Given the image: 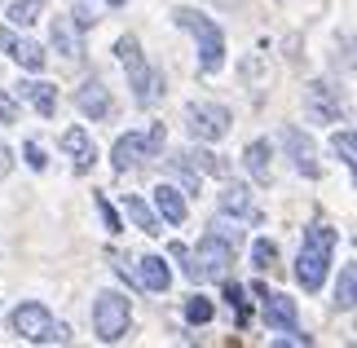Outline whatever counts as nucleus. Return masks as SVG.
I'll list each match as a JSON object with an SVG mask.
<instances>
[{"label": "nucleus", "instance_id": "obj_1", "mask_svg": "<svg viewBox=\"0 0 357 348\" xmlns=\"http://www.w3.org/2000/svg\"><path fill=\"white\" fill-rule=\"evenodd\" d=\"M331 256H335V229L331 225H309L305 229V243H300V256H296V282L305 291H318L326 282V269H331Z\"/></svg>", "mask_w": 357, "mask_h": 348}, {"label": "nucleus", "instance_id": "obj_2", "mask_svg": "<svg viewBox=\"0 0 357 348\" xmlns=\"http://www.w3.org/2000/svg\"><path fill=\"white\" fill-rule=\"evenodd\" d=\"M172 22L181 27V31L195 36V45H199V71L203 75H216V71H221V66H225V36H221V27H216L208 13L190 9V5L176 9Z\"/></svg>", "mask_w": 357, "mask_h": 348}, {"label": "nucleus", "instance_id": "obj_3", "mask_svg": "<svg viewBox=\"0 0 357 348\" xmlns=\"http://www.w3.org/2000/svg\"><path fill=\"white\" fill-rule=\"evenodd\" d=\"M115 53H119L123 71H128L132 102H137V106H155V102H159V93H163V75L146 62V53H142V45H137V36H123L119 45H115Z\"/></svg>", "mask_w": 357, "mask_h": 348}, {"label": "nucleus", "instance_id": "obj_4", "mask_svg": "<svg viewBox=\"0 0 357 348\" xmlns=\"http://www.w3.org/2000/svg\"><path fill=\"white\" fill-rule=\"evenodd\" d=\"M128 322H132V304L119 296V291H102L93 300V331H98L102 344H119L128 335Z\"/></svg>", "mask_w": 357, "mask_h": 348}, {"label": "nucleus", "instance_id": "obj_5", "mask_svg": "<svg viewBox=\"0 0 357 348\" xmlns=\"http://www.w3.org/2000/svg\"><path fill=\"white\" fill-rule=\"evenodd\" d=\"M190 260H195V282H225L229 264H234V247L221 243L216 234H203L199 252L190 256Z\"/></svg>", "mask_w": 357, "mask_h": 348}, {"label": "nucleus", "instance_id": "obj_6", "mask_svg": "<svg viewBox=\"0 0 357 348\" xmlns=\"http://www.w3.org/2000/svg\"><path fill=\"white\" fill-rule=\"evenodd\" d=\"M185 119H190V133H195V142H221V137L229 133V110L225 106H216V102H195L185 110Z\"/></svg>", "mask_w": 357, "mask_h": 348}, {"label": "nucleus", "instance_id": "obj_7", "mask_svg": "<svg viewBox=\"0 0 357 348\" xmlns=\"http://www.w3.org/2000/svg\"><path fill=\"white\" fill-rule=\"evenodd\" d=\"M256 296H260V317L273 326V331H300V313H296V300L291 296H282V291H265V287H256Z\"/></svg>", "mask_w": 357, "mask_h": 348}, {"label": "nucleus", "instance_id": "obj_8", "mask_svg": "<svg viewBox=\"0 0 357 348\" xmlns=\"http://www.w3.org/2000/svg\"><path fill=\"white\" fill-rule=\"evenodd\" d=\"M9 326H13V335L26 340V344H45V331L53 326V317H49L45 304H36V300H31V304H18V309H13Z\"/></svg>", "mask_w": 357, "mask_h": 348}, {"label": "nucleus", "instance_id": "obj_9", "mask_svg": "<svg viewBox=\"0 0 357 348\" xmlns=\"http://www.w3.org/2000/svg\"><path fill=\"white\" fill-rule=\"evenodd\" d=\"M305 110L313 123H335L340 119V93L326 84V80H313L305 89Z\"/></svg>", "mask_w": 357, "mask_h": 348}, {"label": "nucleus", "instance_id": "obj_10", "mask_svg": "<svg viewBox=\"0 0 357 348\" xmlns=\"http://www.w3.org/2000/svg\"><path fill=\"white\" fill-rule=\"evenodd\" d=\"M282 142H287V150H291V163H296V172H300V176H309V181H313V176L322 172V163H318V146H313L300 128H287V133H282Z\"/></svg>", "mask_w": 357, "mask_h": 348}, {"label": "nucleus", "instance_id": "obj_11", "mask_svg": "<svg viewBox=\"0 0 357 348\" xmlns=\"http://www.w3.org/2000/svg\"><path fill=\"white\" fill-rule=\"evenodd\" d=\"M75 106L84 119H106L111 115V93H106L102 80H84V84L75 89Z\"/></svg>", "mask_w": 357, "mask_h": 348}, {"label": "nucleus", "instance_id": "obj_12", "mask_svg": "<svg viewBox=\"0 0 357 348\" xmlns=\"http://www.w3.org/2000/svg\"><path fill=\"white\" fill-rule=\"evenodd\" d=\"M58 146H62V155H71L75 172H89V168H93V159H98V146H93V137L79 128V123L62 133V142H58Z\"/></svg>", "mask_w": 357, "mask_h": 348}, {"label": "nucleus", "instance_id": "obj_13", "mask_svg": "<svg viewBox=\"0 0 357 348\" xmlns=\"http://www.w3.org/2000/svg\"><path fill=\"white\" fill-rule=\"evenodd\" d=\"M150 159V146H146V137L142 133H123L115 150H111V163H115V172H128V168H142V163Z\"/></svg>", "mask_w": 357, "mask_h": 348}, {"label": "nucleus", "instance_id": "obj_14", "mask_svg": "<svg viewBox=\"0 0 357 348\" xmlns=\"http://www.w3.org/2000/svg\"><path fill=\"white\" fill-rule=\"evenodd\" d=\"M0 49H5L18 66H26V71H45V62H49L36 40H18L13 31H0Z\"/></svg>", "mask_w": 357, "mask_h": 348}, {"label": "nucleus", "instance_id": "obj_15", "mask_svg": "<svg viewBox=\"0 0 357 348\" xmlns=\"http://www.w3.org/2000/svg\"><path fill=\"white\" fill-rule=\"evenodd\" d=\"M155 216L159 220H168V225H185V216H190V207H185V194L176 190V186H155Z\"/></svg>", "mask_w": 357, "mask_h": 348}, {"label": "nucleus", "instance_id": "obj_16", "mask_svg": "<svg viewBox=\"0 0 357 348\" xmlns=\"http://www.w3.org/2000/svg\"><path fill=\"white\" fill-rule=\"evenodd\" d=\"M18 97H26V102H31L45 119L58 115V89L45 84V80H22V84H18Z\"/></svg>", "mask_w": 357, "mask_h": 348}, {"label": "nucleus", "instance_id": "obj_17", "mask_svg": "<svg viewBox=\"0 0 357 348\" xmlns=\"http://www.w3.org/2000/svg\"><path fill=\"white\" fill-rule=\"evenodd\" d=\"M243 163H247V172H252V181H260V186L273 181V150H269V142H252L243 150Z\"/></svg>", "mask_w": 357, "mask_h": 348}, {"label": "nucleus", "instance_id": "obj_18", "mask_svg": "<svg viewBox=\"0 0 357 348\" xmlns=\"http://www.w3.org/2000/svg\"><path fill=\"white\" fill-rule=\"evenodd\" d=\"M53 49H58L66 62H79V58H84V49H79V31H75L71 18H58V22H53Z\"/></svg>", "mask_w": 357, "mask_h": 348}, {"label": "nucleus", "instance_id": "obj_19", "mask_svg": "<svg viewBox=\"0 0 357 348\" xmlns=\"http://www.w3.org/2000/svg\"><path fill=\"white\" fill-rule=\"evenodd\" d=\"M137 278H142V287L146 291H168V282H172V269L163 264V256H146L142 264H137Z\"/></svg>", "mask_w": 357, "mask_h": 348}, {"label": "nucleus", "instance_id": "obj_20", "mask_svg": "<svg viewBox=\"0 0 357 348\" xmlns=\"http://www.w3.org/2000/svg\"><path fill=\"white\" fill-rule=\"evenodd\" d=\"M123 212H128V220H132V225L142 229V234H150V239H155V234H163V220H159V216L146 207V199L128 194V199H123Z\"/></svg>", "mask_w": 357, "mask_h": 348}, {"label": "nucleus", "instance_id": "obj_21", "mask_svg": "<svg viewBox=\"0 0 357 348\" xmlns=\"http://www.w3.org/2000/svg\"><path fill=\"white\" fill-rule=\"evenodd\" d=\"M181 159H185L199 176H225V172H229V163H225L221 155H212V150H199V146H195V150H185Z\"/></svg>", "mask_w": 357, "mask_h": 348}, {"label": "nucleus", "instance_id": "obj_22", "mask_svg": "<svg viewBox=\"0 0 357 348\" xmlns=\"http://www.w3.org/2000/svg\"><path fill=\"white\" fill-rule=\"evenodd\" d=\"M221 212L225 216H252V194H247V186H229L221 194Z\"/></svg>", "mask_w": 357, "mask_h": 348}, {"label": "nucleus", "instance_id": "obj_23", "mask_svg": "<svg viewBox=\"0 0 357 348\" xmlns=\"http://www.w3.org/2000/svg\"><path fill=\"white\" fill-rule=\"evenodd\" d=\"M335 304H340L344 313L357 304V269H353V264H344V269H340V282H335Z\"/></svg>", "mask_w": 357, "mask_h": 348}, {"label": "nucleus", "instance_id": "obj_24", "mask_svg": "<svg viewBox=\"0 0 357 348\" xmlns=\"http://www.w3.org/2000/svg\"><path fill=\"white\" fill-rule=\"evenodd\" d=\"M40 13H45V0H13V5H9V22L13 27H31Z\"/></svg>", "mask_w": 357, "mask_h": 348}, {"label": "nucleus", "instance_id": "obj_25", "mask_svg": "<svg viewBox=\"0 0 357 348\" xmlns=\"http://www.w3.org/2000/svg\"><path fill=\"white\" fill-rule=\"evenodd\" d=\"M225 300H229V313H234V322H238V326H247V322H252V313H247V296H243V287H238V282H229V278H225Z\"/></svg>", "mask_w": 357, "mask_h": 348}, {"label": "nucleus", "instance_id": "obj_26", "mask_svg": "<svg viewBox=\"0 0 357 348\" xmlns=\"http://www.w3.org/2000/svg\"><path fill=\"white\" fill-rule=\"evenodd\" d=\"M212 313H216V309H212V300H208V296H190V300H185V322H190V326L212 322Z\"/></svg>", "mask_w": 357, "mask_h": 348}, {"label": "nucleus", "instance_id": "obj_27", "mask_svg": "<svg viewBox=\"0 0 357 348\" xmlns=\"http://www.w3.org/2000/svg\"><path fill=\"white\" fill-rule=\"evenodd\" d=\"M208 234H216V239L229 243V247H238V243H243V225H238V220H229L225 212L212 220V229H208Z\"/></svg>", "mask_w": 357, "mask_h": 348}, {"label": "nucleus", "instance_id": "obj_28", "mask_svg": "<svg viewBox=\"0 0 357 348\" xmlns=\"http://www.w3.org/2000/svg\"><path fill=\"white\" fill-rule=\"evenodd\" d=\"M331 150H335V159L344 163V168H353V163H357V142H353V133H349V128L331 137Z\"/></svg>", "mask_w": 357, "mask_h": 348}, {"label": "nucleus", "instance_id": "obj_29", "mask_svg": "<svg viewBox=\"0 0 357 348\" xmlns=\"http://www.w3.org/2000/svg\"><path fill=\"white\" fill-rule=\"evenodd\" d=\"M273 264H278V247L269 239H256L252 243V269H273Z\"/></svg>", "mask_w": 357, "mask_h": 348}, {"label": "nucleus", "instance_id": "obj_30", "mask_svg": "<svg viewBox=\"0 0 357 348\" xmlns=\"http://www.w3.org/2000/svg\"><path fill=\"white\" fill-rule=\"evenodd\" d=\"M93 203H98V212H102V220H106V229H111V234H119V229H123V225H119V212H115L111 203H106V194H98Z\"/></svg>", "mask_w": 357, "mask_h": 348}, {"label": "nucleus", "instance_id": "obj_31", "mask_svg": "<svg viewBox=\"0 0 357 348\" xmlns=\"http://www.w3.org/2000/svg\"><path fill=\"white\" fill-rule=\"evenodd\" d=\"M22 155H26V168H31V172H45V163H49V159H45V150H40L36 142H26V146H22Z\"/></svg>", "mask_w": 357, "mask_h": 348}, {"label": "nucleus", "instance_id": "obj_32", "mask_svg": "<svg viewBox=\"0 0 357 348\" xmlns=\"http://www.w3.org/2000/svg\"><path fill=\"white\" fill-rule=\"evenodd\" d=\"M168 256H172V260H181V269H185V278H190V282H195V260H190V247H181V243H172V247H168Z\"/></svg>", "mask_w": 357, "mask_h": 348}, {"label": "nucleus", "instance_id": "obj_33", "mask_svg": "<svg viewBox=\"0 0 357 348\" xmlns=\"http://www.w3.org/2000/svg\"><path fill=\"white\" fill-rule=\"evenodd\" d=\"M0 123H18V102L9 93H0Z\"/></svg>", "mask_w": 357, "mask_h": 348}, {"label": "nucleus", "instance_id": "obj_34", "mask_svg": "<svg viewBox=\"0 0 357 348\" xmlns=\"http://www.w3.org/2000/svg\"><path fill=\"white\" fill-rule=\"evenodd\" d=\"M146 146H150V155H159V150L168 146V133H163V123H155V128H150V137H146Z\"/></svg>", "mask_w": 357, "mask_h": 348}, {"label": "nucleus", "instance_id": "obj_35", "mask_svg": "<svg viewBox=\"0 0 357 348\" xmlns=\"http://www.w3.org/2000/svg\"><path fill=\"white\" fill-rule=\"evenodd\" d=\"M9 168H13V155H9V146H0V181L9 176Z\"/></svg>", "mask_w": 357, "mask_h": 348}, {"label": "nucleus", "instance_id": "obj_36", "mask_svg": "<svg viewBox=\"0 0 357 348\" xmlns=\"http://www.w3.org/2000/svg\"><path fill=\"white\" fill-rule=\"evenodd\" d=\"M106 5H123V0H106Z\"/></svg>", "mask_w": 357, "mask_h": 348}]
</instances>
